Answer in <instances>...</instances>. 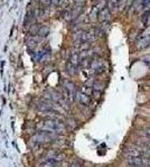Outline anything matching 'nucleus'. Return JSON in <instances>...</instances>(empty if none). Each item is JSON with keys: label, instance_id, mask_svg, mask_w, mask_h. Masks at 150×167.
<instances>
[{"label": "nucleus", "instance_id": "obj_1", "mask_svg": "<svg viewBox=\"0 0 150 167\" xmlns=\"http://www.w3.org/2000/svg\"><path fill=\"white\" fill-rule=\"evenodd\" d=\"M41 132H49L54 134H63L66 130V125L62 122L61 119H52L48 118L42 122L38 126Z\"/></svg>", "mask_w": 150, "mask_h": 167}, {"label": "nucleus", "instance_id": "obj_2", "mask_svg": "<svg viewBox=\"0 0 150 167\" xmlns=\"http://www.w3.org/2000/svg\"><path fill=\"white\" fill-rule=\"evenodd\" d=\"M57 134L49 133V132H39V133L34 134L30 138V142L36 143L37 145L47 144V143L55 142L57 139Z\"/></svg>", "mask_w": 150, "mask_h": 167}, {"label": "nucleus", "instance_id": "obj_11", "mask_svg": "<svg viewBox=\"0 0 150 167\" xmlns=\"http://www.w3.org/2000/svg\"><path fill=\"white\" fill-rule=\"evenodd\" d=\"M146 134H147V136L150 138V128H147V130H146Z\"/></svg>", "mask_w": 150, "mask_h": 167}, {"label": "nucleus", "instance_id": "obj_10", "mask_svg": "<svg viewBox=\"0 0 150 167\" xmlns=\"http://www.w3.org/2000/svg\"><path fill=\"white\" fill-rule=\"evenodd\" d=\"M68 167H81V165L78 164L77 161H74V163H72V164L69 165Z\"/></svg>", "mask_w": 150, "mask_h": 167}, {"label": "nucleus", "instance_id": "obj_6", "mask_svg": "<svg viewBox=\"0 0 150 167\" xmlns=\"http://www.w3.org/2000/svg\"><path fill=\"white\" fill-rule=\"evenodd\" d=\"M67 126H69V127L72 128V129H74V128L77 127V124H76V120H75L74 118H68L66 122Z\"/></svg>", "mask_w": 150, "mask_h": 167}, {"label": "nucleus", "instance_id": "obj_9", "mask_svg": "<svg viewBox=\"0 0 150 167\" xmlns=\"http://www.w3.org/2000/svg\"><path fill=\"white\" fill-rule=\"evenodd\" d=\"M67 71H68L71 75H74L76 73V68H75V66L72 65V64H68L67 65Z\"/></svg>", "mask_w": 150, "mask_h": 167}, {"label": "nucleus", "instance_id": "obj_7", "mask_svg": "<svg viewBox=\"0 0 150 167\" xmlns=\"http://www.w3.org/2000/svg\"><path fill=\"white\" fill-rule=\"evenodd\" d=\"M92 87H93V90H95V91H101L102 89H103V85H102L101 82H94Z\"/></svg>", "mask_w": 150, "mask_h": 167}, {"label": "nucleus", "instance_id": "obj_8", "mask_svg": "<svg viewBox=\"0 0 150 167\" xmlns=\"http://www.w3.org/2000/svg\"><path fill=\"white\" fill-rule=\"evenodd\" d=\"M109 18H110V12H109V10L104 9L103 11L101 12V19H102V20H109Z\"/></svg>", "mask_w": 150, "mask_h": 167}, {"label": "nucleus", "instance_id": "obj_3", "mask_svg": "<svg viewBox=\"0 0 150 167\" xmlns=\"http://www.w3.org/2000/svg\"><path fill=\"white\" fill-rule=\"evenodd\" d=\"M37 109L42 113H47V111H53V108L54 106L52 105V102H49V100H46V99H42L39 102H37Z\"/></svg>", "mask_w": 150, "mask_h": 167}, {"label": "nucleus", "instance_id": "obj_4", "mask_svg": "<svg viewBox=\"0 0 150 167\" xmlns=\"http://www.w3.org/2000/svg\"><path fill=\"white\" fill-rule=\"evenodd\" d=\"M64 86H65V89H66L67 93H68L69 99H71V100H73V99H74L75 91H76V88H75V85H74V84H73L72 81H68V80H66V81L64 82Z\"/></svg>", "mask_w": 150, "mask_h": 167}, {"label": "nucleus", "instance_id": "obj_5", "mask_svg": "<svg viewBox=\"0 0 150 167\" xmlns=\"http://www.w3.org/2000/svg\"><path fill=\"white\" fill-rule=\"evenodd\" d=\"M77 99L82 102V104H84L85 106H89L90 102H91L90 96H87L86 94H83V93H78L77 94Z\"/></svg>", "mask_w": 150, "mask_h": 167}]
</instances>
